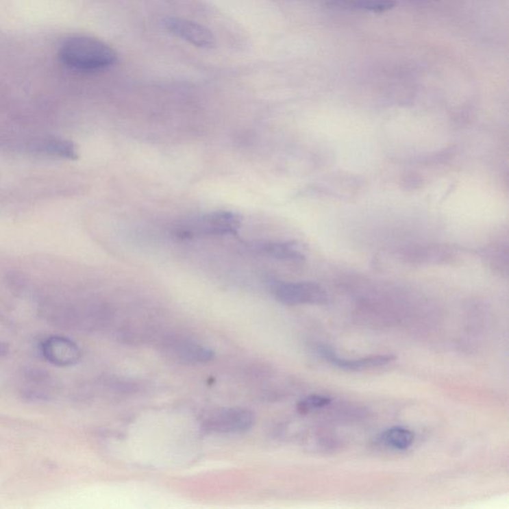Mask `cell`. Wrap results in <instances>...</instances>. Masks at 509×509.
Wrapping results in <instances>:
<instances>
[{
	"label": "cell",
	"instance_id": "cell-3",
	"mask_svg": "<svg viewBox=\"0 0 509 509\" xmlns=\"http://www.w3.org/2000/svg\"><path fill=\"white\" fill-rule=\"evenodd\" d=\"M253 412L243 408L216 410L205 417L202 427L212 433L239 434L252 429L255 424Z\"/></svg>",
	"mask_w": 509,
	"mask_h": 509
},
{
	"label": "cell",
	"instance_id": "cell-5",
	"mask_svg": "<svg viewBox=\"0 0 509 509\" xmlns=\"http://www.w3.org/2000/svg\"><path fill=\"white\" fill-rule=\"evenodd\" d=\"M163 25L171 34L189 42L196 47L213 48L216 39L213 33L203 25L178 17H167Z\"/></svg>",
	"mask_w": 509,
	"mask_h": 509
},
{
	"label": "cell",
	"instance_id": "cell-2",
	"mask_svg": "<svg viewBox=\"0 0 509 509\" xmlns=\"http://www.w3.org/2000/svg\"><path fill=\"white\" fill-rule=\"evenodd\" d=\"M240 226L241 219L239 216L227 211H218L209 213L184 225L178 229L177 234L184 238L194 236L236 234Z\"/></svg>",
	"mask_w": 509,
	"mask_h": 509
},
{
	"label": "cell",
	"instance_id": "cell-7",
	"mask_svg": "<svg viewBox=\"0 0 509 509\" xmlns=\"http://www.w3.org/2000/svg\"><path fill=\"white\" fill-rule=\"evenodd\" d=\"M317 350H319V356L326 361L347 371H361V370L384 367L388 363L395 360V356H388V354L362 357V358L350 360V359L340 358L332 349L325 347H319Z\"/></svg>",
	"mask_w": 509,
	"mask_h": 509
},
{
	"label": "cell",
	"instance_id": "cell-8",
	"mask_svg": "<svg viewBox=\"0 0 509 509\" xmlns=\"http://www.w3.org/2000/svg\"><path fill=\"white\" fill-rule=\"evenodd\" d=\"M171 351L176 358L185 363H207L214 357L212 350L188 341L175 343L171 347Z\"/></svg>",
	"mask_w": 509,
	"mask_h": 509
},
{
	"label": "cell",
	"instance_id": "cell-6",
	"mask_svg": "<svg viewBox=\"0 0 509 509\" xmlns=\"http://www.w3.org/2000/svg\"><path fill=\"white\" fill-rule=\"evenodd\" d=\"M42 353L49 362L57 367H71L81 358L78 345L62 336H52L44 341Z\"/></svg>",
	"mask_w": 509,
	"mask_h": 509
},
{
	"label": "cell",
	"instance_id": "cell-1",
	"mask_svg": "<svg viewBox=\"0 0 509 509\" xmlns=\"http://www.w3.org/2000/svg\"><path fill=\"white\" fill-rule=\"evenodd\" d=\"M62 61L81 71L105 69L116 61V53L103 42L91 37H72L62 45Z\"/></svg>",
	"mask_w": 509,
	"mask_h": 509
},
{
	"label": "cell",
	"instance_id": "cell-4",
	"mask_svg": "<svg viewBox=\"0 0 509 509\" xmlns=\"http://www.w3.org/2000/svg\"><path fill=\"white\" fill-rule=\"evenodd\" d=\"M271 288L275 299L284 305H323L327 301L325 290L314 283L275 282Z\"/></svg>",
	"mask_w": 509,
	"mask_h": 509
},
{
	"label": "cell",
	"instance_id": "cell-10",
	"mask_svg": "<svg viewBox=\"0 0 509 509\" xmlns=\"http://www.w3.org/2000/svg\"><path fill=\"white\" fill-rule=\"evenodd\" d=\"M414 440H415V435L413 432L403 427H393V428L388 429L381 436L383 444L397 451H405L410 448Z\"/></svg>",
	"mask_w": 509,
	"mask_h": 509
},
{
	"label": "cell",
	"instance_id": "cell-12",
	"mask_svg": "<svg viewBox=\"0 0 509 509\" xmlns=\"http://www.w3.org/2000/svg\"><path fill=\"white\" fill-rule=\"evenodd\" d=\"M330 402H332V400L326 396L312 395L301 400L297 405V408L301 413H308V412L327 406L330 404Z\"/></svg>",
	"mask_w": 509,
	"mask_h": 509
},
{
	"label": "cell",
	"instance_id": "cell-9",
	"mask_svg": "<svg viewBox=\"0 0 509 509\" xmlns=\"http://www.w3.org/2000/svg\"><path fill=\"white\" fill-rule=\"evenodd\" d=\"M328 5L341 10L385 12L396 5L393 0H330Z\"/></svg>",
	"mask_w": 509,
	"mask_h": 509
},
{
	"label": "cell",
	"instance_id": "cell-11",
	"mask_svg": "<svg viewBox=\"0 0 509 509\" xmlns=\"http://www.w3.org/2000/svg\"><path fill=\"white\" fill-rule=\"evenodd\" d=\"M264 251L275 259L297 262L303 260L299 249L293 243H270L266 245Z\"/></svg>",
	"mask_w": 509,
	"mask_h": 509
}]
</instances>
